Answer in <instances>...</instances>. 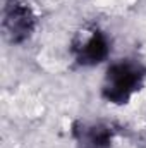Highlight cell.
I'll return each instance as SVG.
<instances>
[{"label": "cell", "mask_w": 146, "mask_h": 148, "mask_svg": "<svg viewBox=\"0 0 146 148\" xmlns=\"http://www.w3.org/2000/svg\"><path fill=\"white\" fill-rule=\"evenodd\" d=\"M72 53L81 66H95L108 55V40L98 28H81L72 40Z\"/></svg>", "instance_id": "2"}, {"label": "cell", "mask_w": 146, "mask_h": 148, "mask_svg": "<svg viewBox=\"0 0 146 148\" xmlns=\"http://www.w3.org/2000/svg\"><path fill=\"white\" fill-rule=\"evenodd\" d=\"M145 77V71L139 64L129 60H119L112 64L105 74L103 81V97L110 103L124 105L131 100V97L139 90Z\"/></svg>", "instance_id": "1"}, {"label": "cell", "mask_w": 146, "mask_h": 148, "mask_svg": "<svg viewBox=\"0 0 146 148\" xmlns=\"http://www.w3.org/2000/svg\"><path fill=\"white\" fill-rule=\"evenodd\" d=\"M76 136L83 148H108L112 141V131L103 124H83Z\"/></svg>", "instance_id": "4"}, {"label": "cell", "mask_w": 146, "mask_h": 148, "mask_svg": "<svg viewBox=\"0 0 146 148\" xmlns=\"http://www.w3.org/2000/svg\"><path fill=\"white\" fill-rule=\"evenodd\" d=\"M3 31L14 43H21L33 33L36 17L31 7L21 0H9L3 7Z\"/></svg>", "instance_id": "3"}]
</instances>
